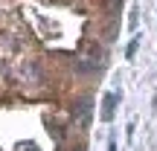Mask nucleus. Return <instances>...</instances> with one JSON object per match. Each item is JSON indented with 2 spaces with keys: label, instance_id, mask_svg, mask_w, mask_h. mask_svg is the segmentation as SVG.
<instances>
[{
  "label": "nucleus",
  "instance_id": "obj_1",
  "mask_svg": "<svg viewBox=\"0 0 157 151\" xmlns=\"http://www.w3.org/2000/svg\"><path fill=\"white\" fill-rule=\"evenodd\" d=\"M113 108H117V96L108 93L105 102H102V119H105V122H111V119H113Z\"/></svg>",
  "mask_w": 157,
  "mask_h": 151
},
{
  "label": "nucleus",
  "instance_id": "obj_2",
  "mask_svg": "<svg viewBox=\"0 0 157 151\" xmlns=\"http://www.w3.org/2000/svg\"><path fill=\"white\" fill-rule=\"evenodd\" d=\"M137 41H140V38H137ZM137 41H131L128 50H125V55H128V58H134V52H137Z\"/></svg>",
  "mask_w": 157,
  "mask_h": 151
},
{
  "label": "nucleus",
  "instance_id": "obj_3",
  "mask_svg": "<svg viewBox=\"0 0 157 151\" xmlns=\"http://www.w3.org/2000/svg\"><path fill=\"white\" fill-rule=\"evenodd\" d=\"M108 151H117V142H113V140H111V145H108Z\"/></svg>",
  "mask_w": 157,
  "mask_h": 151
}]
</instances>
